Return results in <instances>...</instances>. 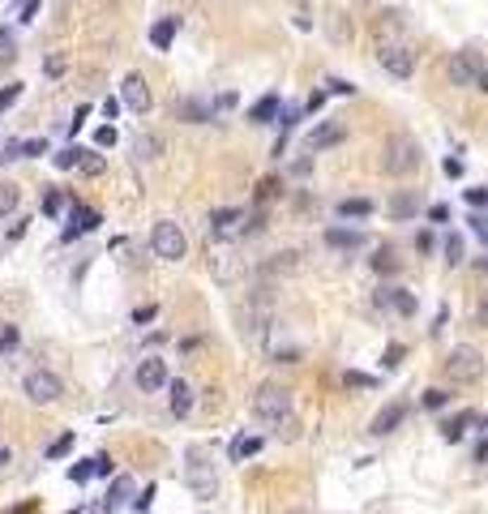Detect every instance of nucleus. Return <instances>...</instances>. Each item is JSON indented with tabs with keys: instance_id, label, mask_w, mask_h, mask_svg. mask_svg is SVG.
Here are the masks:
<instances>
[{
	"instance_id": "obj_19",
	"label": "nucleus",
	"mask_w": 488,
	"mask_h": 514,
	"mask_svg": "<svg viewBox=\"0 0 488 514\" xmlns=\"http://www.w3.org/2000/svg\"><path fill=\"white\" fill-rule=\"evenodd\" d=\"M176 30H180V18H163V22H154V26H150V43H154L158 51H168V47H172V39H176Z\"/></svg>"
},
{
	"instance_id": "obj_36",
	"label": "nucleus",
	"mask_w": 488,
	"mask_h": 514,
	"mask_svg": "<svg viewBox=\"0 0 488 514\" xmlns=\"http://www.w3.org/2000/svg\"><path fill=\"white\" fill-rule=\"evenodd\" d=\"M300 116H304V112H300V108H279V120H275V125H283V133H292V129H296V120H300Z\"/></svg>"
},
{
	"instance_id": "obj_20",
	"label": "nucleus",
	"mask_w": 488,
	"mask_h": 514,
	"mask_svg": "<svg viewBox=\"0 0 488 514\" xmlns=\"http://www.w3.org/2000/svg\"><path fill=\"white\" fill-rule=\"evenodd\" d=\"M411 215H420V197L407 189V193H394L390 197V219H411Z\"/></svg>"
},
{
	"instance_id": "obj_8",
	"label": "nucleus",
	"mask_w": 488,
	"mask_h": 514,
	"mask_svg": "<svg viewBox=\"0 0 488 514\" xmlns=\"http://www.w3.org/2000/svg\"><path fill=\"white\" fill-rule=\"evenodd\" d=\"M377 61H382V69L390 73V77H411V69H415V56L407 51V43H390V47H377Z\"/></svg>"
},
{
	"instance_id": "obj_21",
	"label": "nucleus",
	"mask_w": 488,
	"mask_h": 514,
	"mask_svg": "<svg viewBox=\"0 0 488 514\" xmlns=\"http://www.w3.org/2000/svg\"><path fill=\"white\" fill-rule=\"evenodd\" d=\"M334 211H339V219H368L373 215V201L368 197H343Z\"/></svg>"
},
{
	"instance_id": "obj_51",
	"label": "nucleus",
	"mask_w": 488,
	"mask_h": 514,
	"mask_svg": "<svg viewBox=\"0 0 488 514\" xmlns=\"http://www.w3.org/2000/svg\"><path fill=\"white\" fill-rule=\"evenodd\" d=\"M94 476H112V458H107V454L94 458Z\"/></svg>"
},
{
	"instance_id": "obj_53",
	"label": "nucleus",
	"mask_w": 488,
	"mask_h": 514,
	"mask_svg": "<svg viewBox=\"0 0 488 514\" xmlns=\"http://www.w3.org/2000/svg\"><path fill=\"white\" fill-rule=\"evenodd\" d=\"M150 501H154V489H146V493H137V501H133V506H137V510H150Z\"/></svg>"
},
{
	"instance_id": "obj_40",
	"label": "nucleus",
	"mask_w": 488,
	"mask_h": 514,
	"mask_svg": "<svg viewBox=\"0 0 488 514\" xmlns=\"http://www.w3.org/2000/svg\"><path fill=\"white\" fill-rule=\"evenodd\" d=\"M158 150H163V142H158V137H142V142H137V154H142V159H154Z\"/></svg>"
},
{
	"instance_id": "obj_59",
	"label": "nucleus",
	"mask_w": 488,
	"mask_h": 514,
	"mask_svg": "<svg viewBox=\"0 0 488 514\" xmlns=\"http://www.w3.org/2000/svg\"><path fill=\"white\" fill-rule=\"evenodd\" d=\"M69 514H82V510H69Z\"/></svg>"
},
{
	"instance_id": "obj_22",
	"label": "nucleus",
	"mask_w": 488,
	"mask_h": 514,
	"mask_svg": "<svg viewBox=\"0 0 488 514\" xmlns=\"http://www.w3.org/2000/svg\"><path fill=\"white\" fill-rule=\"evenodd\" d=\"M325 244H330V249H364V236L347 232V227H330V232H325Z\"/></svg>"
},
{
	"instance_id": "obj_28",
	"label": "nucleus",
	"mask_w": 488,
	"mask_h": 514,
	"mask_svg": "<svg viewBox=\"0 0 488 514\" xmlns=\"http://www.w3.org/2000/svg\"><path fill=\"white\" fill-rule=\"evenodd\" d=\"M261 450V437H240L236 446H232V463H244V458H253Z\"/></svg>"
},
{
	"instance_id": "obj_43",
	"label": "nucleus",
	"mask_w": 488,
	"mask_h": 514,
	"mask_svg": "<svg viewBox=\"0 0 488 514\" xmlns=\"http://www.w3.org/2000/svg\"><path fill=\"white\" fill-rule=\"evenodd\" d=\"M275 193H279V180H275V176H270V180H261V184H257V201H270V197H275Z\"/></svg>"
},
{
	"instance_id": "obj_7",
	"label": "nucleus",
	"mask_w": 488,
	"mask_h": 514,
	"mask_svg": "<svg viewBox=\"0 0 488 514\" xmlns=\"http://www.w3.org/2000/svg\"><path fill=\"white\" fill-rule=\"evenodd\" d=\"M446 373H450V382H475L480 373H484V360H480V351L475 347H454L450 351V360H446Z\"/></svg>"
},
{
	"instance_id": "obj_55",
	"label": "nucleus",
	"mask_w": 488,
	"mask_h": 514,
	"mask_svg": "<svg viewBox=\"0 0 488 514\" xmlns=\"http://www.w3.org/2000/svg\"><path fill=\"white\" fill-rule=\"evenodd\" d=\"M9 47H13V35H9V30H0V56H9Z\"/></svg>"
},
{
	"instance_id": "obj_37",
	"label": "nucleus",
	"mask_w": 488,
	"mask_h": 514,
	"mask_svg": "<svg viewBox=\"0 0 488 514\" xmlns=\"http://www.w3.org/2000/svg\"><path fill=\"white\" fill-rule=\"evenodd\" d=\"M77 154H82V146H69V150H61V154H56V168H61V172L77 168Z\"/></svg>"
},
{
	"instance_id": "obj_18",
	"label": "nucleus",
	"mask_w": 488,
	"mask_h": 514,
	"mask_svg": "<svg viewBox=\"0 0 488 514\" xmlns=\"http://www.w3.org/2000/svg\"><path fill=\"white\" fill-rule=\"evenodd\" d=\"M168 390H172V416H189L193 411V386L189 382H168Z\"/></svg>"
},
{
	"instance_id": "obj_1",
	"label": "nucleus",
	"mask_w": 488,
	"mask_h": 514,
	"mask_svg": "<svg viewBox=\"0 0 488 514\" xmlns=\"http://www.w3.org/2000/svg\"><path fill=\"white\" fill-rule=\"evenodd\" d=\"M184 484H189L193 497H201V501H210L214 493H219V472H214V463H210L201 450H189V458H184Z\"/></svg>"
},
{
	"instance_id": "obj_17",
	"label": "nucleus",
	"mask_w": 488,
	"mask_h": 514,
	"mask_svg": "<svg viewBox=\"0 0 488 514\" xmlns=\"http://www.w3.org/2000/svg\"><path fill=\"white\" fill-rule=\"evenodd\" d=\"M279 108H283L279 94H265V99H257L253 108H249V120L253 125H270V120H279Z\"/></svg>"
},
{
	"instance_id": "obj_16",
	"label": "nucleus",
	"mask_w": 488,
	"mask_h": 514,
	"mask_svg": "<svg viewBox=\"0 0 488 514\" xmlns=\"http://www.w3.org/2000/svg\"><path fill=\"white\" fill-rule=\"evenodd\" d=\"M343 133H347L343 125L325 120V125H317V129H313V133L304 137V146H308V150H325V146H339V142H343Z\"/></svg>"
},
{
	"instance_id": "obj_11",
	"label": "nucleus",
	"mask_w": 488,
	"mask_h": 514,
	"mask_svg": "<svg viewBox=\"0 0 488 514\" xmlns=\"http://www.w3.org/2000/svg\"><path fill=\"white\" fill-rule=\"evenodd\" d=\"M120 99H125V108H133L137 116H146L150 112V86H146V77L142 73H129L120 82Z\"/></svg>"
},
{
	"instance_id": "obj_42",
	"label": "nucleus",
	"mask_w": 488,
	"mask_h": 514,
	"mask_svg": "<svg viewBox=\"0 0 488 514\" xmlns=\"http://www.w3.org/2000/svg\"><path fill=\"white\" fill-rule=\"evenodd\" d=\"M13 159H22V142L18 137H9L5 142V154H0V163H13Z\"/></svg>"
},
{
	"instance_id": "obj_52",
	"label": "nucleus",
	"mask_w": 488,
	"mask_h": 514,
	"mask_svg": "<svg viewBox=\"0 0 488 514\" xmlns=\"http://www.w3.org/2000/svg\"><path fill=\"white\" fill-rule=\"evenodd\" d=\"M22 236H26V219H22V223H13V227L5 232V240H22Z\"/></svg>"
},
{
	"instance_id": "obj_6",
	"label": "nucleus",
	"mask_w": 488,
	"mask_h": 514,
	"mask_svg": "<svg viewBox=\"0 0 488 514\" xmlns=\"http://www.w3.org/2000/svg\"><path fill=\"white\" fill-rule=\"evenodd\" d=\"M480 73H484V56H480L475 47H463V51H454V56H450V86L471 90L480 82Z\"/></svg>"
},
{
	"instance_id": "obj_49",
	"label": "nucleus",
	"mask_w": 488,
	"mask_h": 514,
	"mask_svg": "<svg viewBox=\"0 0 488 514\" xmlns=\"http://www.w3.org/2000/svg\"><path fill=\"white\" fill-rule=\"evenodd\" d=\"M428 219H432V223H450V206H442V201H437V206L428 211Z\"/></svg>"
},
{
	"instance_id": "obj_58",
	"label": "nucleus",
	"mask_w": 488,
	"mask_h": 514,
	"mask_svg": "<svg viewBox=\"0 0 488 514\" xmlns=\"http://www.w3.org/2000/svg\"><path fill=\"white\" fill-rule=\"evenodd\" d=\"M13 5H26V0H9V9H13Z\"/></svg>"
},
{
	"instance_id": "obj_25",
	"label": "nucleus",
	"mask_w": 488,
	"mask_h": 514,
	"mask_svg": "<svg viewBox=\"0 0 488 514\" xmlns=\"http://www.w3.org/2000/svg\"><path fill=\"white\" fill-rule=\"evenodd\" d=\"M77 172L82 176H103L107 172V159H103V154H94V150H82L77 154Z\"/></svg>"
},
{
	"instance_id": "obj_60",
	"label": "nucleus",
	"mask_w": 488,
	"mask_h": 514,
	"mask_svg": "<svg viewBox=\"0 0 488 514\" xmlns=\"http://www.w3.org/2000/svg\"><path fill=\"white\" fill-rule=\"evenodd\" d=\"M296 514H300V510H296Z\"/></svg>"
},
{
	"instance_id": "obj_26",
	"label": "nucleus",
	"mask_w": 488,
	"mask_h": 514,
	"mask_svg": "<svg viewBox=\"0 0 488 514\" xmlns=\"http://www.w3.org/2000/svg\"><path fill=\"white\" fill-rule=\"evenodd\" d=\"M18 201H22V189H18V184H9V180H0V219L13 215V211H18Z\"/></svg>"
},
{
	"instance_id": "obj_4",
	"label": "nucleus",
	"mask_w": 488,
	"mask_h": 514,
	"mask_svg": "<svg viewBox=\"0 0 488 514\" xmlns=\"http://www.w3.org/2000/svg\"><path fill=\"white\" fill-rule=\"evenodd\" d=\"M253 416L265 420V425H283L292 416V394L283 386H261L253 394Z\"/></svg>"
},
{
	"instance_id": "obj_31",
	"label": "nucleus",
	"mask_w": 488,
	"mask_h": 514,
	"mask_svg": "<svg viewBox=\"0 0 488 514\" xmlns=\"http://www.w3.org/2000/svg\"><path fill=\"white\" fill-rule=\"evenodd\" d=\"M18 343H22L18 326H5V330H0V356H9V351H18Z\"/></svg>"
},
{
	"instance_id": "obj_45",
	"label": "nucleus",
	"mask_w": 488,
	"mask_h": 514,
	"mask_svg": "<svg viewBox=\"0 0 488 514\" xmlns=\"http://www.w3.org/2000/svg\"><path fill=\"white\" fill-rule=\"evenodd\" d=\"M94 142H99V146H116V129H112V125L94 129Z\"/></svg>"
},
{
	"instance_id": "obj_12",
	"label": "nucleus",
	"mask_w": 488,
	"mask_h": 514,
	"mask_svg": "<svg viewBox=\"0 0 488 514\" xmlns=\"http://www.w3.org/2000/svg\"><path fill=\"white\" fill-rule=\"evenodd\" d=\"M210 227H214V236H219V240H232V236L244 232V211H236V206H223V211L210 215Z\"/></svg>"
},
{
	"instance_id": "obj_54",
	"label": "nucleus",
	"mask_w": 488,
	"mask_h": 514,
	"mask_svg": "<svg viewBox=\"0 0 488 514\" xmlns=\"http://www.w3.org/2000/svg\"><path fill=\"white\" fill-rule=\"evenodd\" d=\"M475 318H480V326H484V330H488V296H484V300H480V308H475Z\"/></svg>"
},
{
	"instance_id": "obj_24",
	"label": "nucleus",
	"mask_w": 488,
	"mask_h": 514,
	"mask_svg": "<svg viewBox=\"0 0 488 514\" xmlns=\"http://www.w3.org/2000/svg\"><path fill=\"white\" fill-rule=\"evenodd\" d=\"M129 493H133V480H129V476H116L112 489H107V501H103V506H107V510H120V506L129 501Z\"/></svg>"
},
{
	"instance_id": "obj_5",
	"label": "nucleus",
	"mask_w": 488,
	"mask_h": 514,
	"mask_svg": "<svg viewBox=\"0 0 488 514\" xmlns=\"http://www.w3.org/2000/svg\"><path fill=\"white\" fill-rule=\"evenodd\" d=\"M22 390H26V399H30L35 407H47V403H61L65 382H61L56 373H47V369H35V373H26Z\"/></svg>"
},
{
	"instance_id": "obj_48",
	"label": "nucleus",
	"mask_w": 488,
	"mask_h": 514,
	"mask_svg": "<svg viewBox=\"0 0 488 514\" xmlns=\"http://www.w3.org/2000/svg\"><path fill=\"white\" fill-rule=\"evenodd\" d=\"M43 73H47V77H61V73H65V61H61V56H51V61H43Z\"/></svg>"
},
{
	"instance_id": "obj_30",
	"label": "nucleus",
	"mask_w": 488,
	"mask_h": 514,
	"mask_svg": "<svg viewBox=\"0 0 488 514\" xmlns=\"http://www.w3.org/2000/svg\"><path fill=\"white\" fill-rule=\"evenodd\" d=\"M343 386H347V390H373L377 377H368V373H343Z\"/></svg>"
},
{
	"instance_id": "obj_14",
	"label": "nucleus",
	"mask_w": 488,
	"mask_h": 514,
	"mask_svg": "<svg viewBox=\"0 0 488 514\" xmlns=\"http://www.w3.org/2000/svg\"><path fill=\"white\" fill-rule=\"evenodd\" d=\"M103 223V215L94 211V206H73V215H69V227H65V240H77V236H86V232H94Z\"/></svg>"
},
{
	"instance_id": "obj_3",
	"label": "nucleus",
	"mask_w": 488,
	"mask_h": 514,
	"mask_svg": "<svg viewBox=\"0 0 488 514\" xmlns=\"http://www.w3.org/2000/svg\"><path fill=\"white\" fill-rule=\"evenodd\" d=\"M150 249H154V257H163V262H184L189 240H184L180 223L163 219V223H154V227H150Z\"/></svg>"
},
{
	"instance_id": "obj_41",
	"label": "nucleus",
	"mask_w": 488,
	"mask_h": 514,
	"mask_svg": "<svg viewBox=\"0 0 488 514\" xmlns=\"http://www.w3.org/2000/svg\"><path fill=\"white\" fill-rule=\"evenodd\" d=\"M463 197H467V206H475V211L488 206V189H463Z\"/></svg>"
},
{
	"instance_id": "obj_9",
	"label": "nucleus",
	"mask_w": 488,
	"mask_h": 514,
	"mask_svg": "<svg viewBox=\"0 0 488 514\" xmlns=\"http://www.w3.org/2000/svg\"><path fill=\"white\" fill-rule=\"evenodd\" d=\"M403 420H407V403L394 399V403H386V407L368 420V433H373V437H390L394 429H403Z\"/></svg>"
},
{
	"instance_id": "obj_10",
	"label": "nucleus",
	"mask_w": 488,
	"mask_h": 514,
	"mask_svg": "<svg viewBox=\"0 0 488 514\" xmlns=\"http://www.w3.org/2000/svg\"><path fill=\"white\" fill-rule=\"evenodd\" d=\"M133 382H137V390L154 394V390H163V386H168V365H163L158 356H146L142 365H137V373H133Z\"/></svg>"
},
{
	"instance_id": "obj_13",
	"label": "nucleus",
	"mask_w": 488,
	"mask_h": 514,
	"mask_svg": "<svg viewBox=\"0 0 488 514\" xmlns=\"http://www.w3.org/2000/svg\"><path fill=\"white\" fill-rule=\"evenodd\" d=\"M373 39H377V47H390V43H403V13L386 9L382 18L373 22Z\"/></svg>"
},
{
	"instance_id": "obj_34",
	"label": "nucleus",
	"mask_w": 488,
	"mask_h": 514,
	"mask_svg": "<svg viewBox=\"0 0 488 514\" xmlns=\"http://www.w3.org/2000/svg\"><path fill=\"white\" fill-rule=\"evenodd\" d=\"M39 154H47V137H30V142H22V159H39Z\"/></svg>"
},
{
	"instance_id": "obj_2",
	"label": "nucleus",
	"mask_w": 488,
	"mask_h": 514,
	"mask_svg": "<svg viewBox=\"0 0 488 514\" xmlns=\"http://www.w3.org/2000/svg\"><path fill=\"white\" fill-rule=\"evenodd\" d=\"M420 163H424V159H420V146H415V137L394 133V137L386 142V159H382V168H386L390 176H411Z\"/></svg>"
},
{
	"instance_id": "obj_33",
	"label": "nucleus",
	"mask_w": 488,
	"mask_h": 514,
	"mask_svg": "<svg viewBox=\"0 0 488 514\" xmlns=\"http://www.w3.org/2000/svg\"><path fill=\"white\" fill-rule=\"evenodd\" d=\"M90 476H94V458H90V463H73V468H69V480H73V484H86Z\"/></svg>"
},
{
	"instance_id": "obj_23",
	"label": "nucleus",
	"mask_w": 488,
	"mask_h": 514,
	"mask_svg": "<svg viewBox=\"0 0 488 514\" xmlns=\"http://www.w3.org/2000/svg\"><path fill=\"white\" fill-rule=\"evenodd\" d=\"M176 116L189 120V125H206V120H210V108H206V103H197V99H180Z\"/></svg>"
},
{
	"instance_id": "obj_38",
	"label": "nucleus",
	"mask_w": 488,
	"mask_h": 514,
	"mask_svg": "<svg viewBox=\"0 0 488 514\" xmlns=\"http://www.w3.org/2000/svg\"><path fill=\"white\" fill-rule=\"evenodd\" d=\"M394 266H399V262H394V253H390V249H382V253L373 257V270H382V275H390Z\"/></svg>"
},
{
	"instance_id": "obj_57",
	"label": "nucleus",
	"mask_w": 488,
	"mask_h": 514,
	"mask_svg": "<svg viewBox=\"0 0 488 514\" xmlns=\"http://www.w3.org/2000/svg\"><path fill=\"white\" fill-rule=\"evenodd\" d=\"M475 86H480V90H488V69L480 73V82H475Z\"/></svg>"
},
{
	"instance_id": "obj_46",
	"label": "nucleus",
	"mask_w": 488,
	"mask_h": 514,
	"mask_svg": "<svg viewBox=\"0 0 488 514\" xmlns=\"http://www.w3.org/2000/svg\"><path fill=\"white\" fill-rule=\"evenodd\" d=\"M325 90H334V94H356V86L343 82V77H330V82H325Z\"/></svg>"
},
{
	"instance_id": "obj_35",
	"label": "nucleus",
	"mask_w": 488,
	"mask_h": 514,
	"mask_svg": "<svg viewBox=\"0 0 488 514\" xmlns=\"http://www.w3.org/2000/svg\"><path fill=\"white\" fill-rule=\"evenodd\" d=\"M69 450H73V433H65V437L51 441V446H47V458H65Z\"/></svg>"
},
{
	"instance_id": "obj_39",
	"label": "nucleus",
	"mask_w": 488,
	"mask_h": 514,
	"mask_svg": "<svg viewBox=\"0 0 488 514\" xmlns=\"http://www.w3.org/2000/svg\"><path fill=\"white\" fill-rule=\"evenodd\" d=\"M446 403H450L446 390H424V407H428V411H437V407H446Z\"/></svg>"
},
{
	"instance_id": "obj_29",
	"label": "nucleus",
	"mask_w": 488,
	"mask_h": 514,
	"mask_svg": "<svg viewBox=\"0 0 488 514\" xmlns=\"http://www.w3.org/2000/svg\"><path fill=\"white\" fill-rule=\"evenodd\" d=\"M61 206H65L61 189H43V215H47V219H56V215H61Z\"/></svg>"
},
{
	"instance_id": "obj_32",
	"label": "nucleus",
	"mask_w": 488,
	"mask_h": 514,
	"mask_svg": "<svg viewBox=\"0 0 488 514\" xmlns=\"http://www.w3.org/2000/svg\"><path fill=\"white\" fill-rule=\"evenodd\" d=\"M18 99H22V82H9L5 90H0V112H9Z\"/></svg>"
},
{
	"instance_id": "obj_50",
	"label": "nucleus",
	"mask_w": 488,
	"mask_h": 514,
	"mask_svg": "<svg viewBox=\"0 0 488 514\" xmlns=\"http://www.w3.org/2000/svg\"><path fill=\"white\" fill-rule=\"evenodd\" d=\"M120 108H125V99H107V103H103V116H112V120H116V116H120Z\"/></svg>"
},
{
	"instance_id": "obj_15",
	"label": "nucleus",
	"mask_w": 488,
	"mask_h": 514,
	"mask_svg": "<svg viewBox=\"0 0 488 514\" xmlns=\"http://www.w3.org/2000/svg\"><path fill=\"white\" fill-rule=\"evenodd\" d=\"M377 304H382V308H394V313H403V318L415 313V296H411L407 287H382V292H377Z\"/></svg>"
},
{
	"instance_id": "obj_44",
	"label": "nucleus",
	"mask_w": 488,
	"mask_h": 514,
	"mask_svg": "<svg viewBox=\"0 0 488 514\" xmlns=\"http://www.w3.org/2000/svg\"><path fill=\"white\" fill-rule=\"evenodd\" d=\"M35 18H39V0H26V5H22V13H18V22H22V26H30Z\"/></svg>"
},
{
	"instance_id": "obj_47",
	"label": "nucleus",
	"mask_w": 488,
	"mask_h": 514,
	"mask_svg": "<svg viewBox=\"0 0 488 514\" xmlns=\"http://www.w3.org/2000/svg\"><path fill=\"white\" fill-rule=\"evenodd\" d=\"M90 120V108H86V103H82V108L73 112V125H69V133H82V125Z\"/></svg>"
},
{
	"instance_id": "obj_27",
	"label": "nucleus",
	"mask_w": 488,
	"mask_h": 514,
	"mask_svg": "<svg viewBox=\"0 0 488 514\" xmlns=\"http://www.w3.org/2000/svg\"><path fill=\"white\" fill-rule=\"evenodd\" d=\"M442 253H446V266H463V236L458 232H446Z\"/></svg>"
},
{
	"instance_id": "obj_56",
	"label": "nucleus",
	"mask_w": 488,
	"mask_h": 514,
	"mask_svg": "<svg viewBox=\"0 0 488 514\" xmlns=\"http://www.w3.org/2000/svg\"><path fill=\"white\" fill-rule=\"evenodd\" d=\"M154 313H158V308L150 304V308H137V313H133V318H137V322H154Z\"/></svg>"
}]
</instances>
